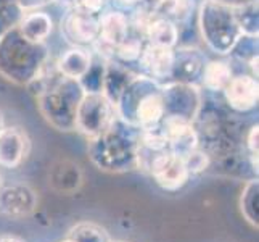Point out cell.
Returning a JSON list of instances; mask_svg holds the SVG:
<instances>
[{
	"mask_svg": "<svg viewBox=\"0 0 259 242\" xmlns=\"http://www.w3.org/2000/svg\"><path fill=\"white\" fill-rule=\"evenodd\" d=\"M140 131L121 121L118 116L98 136L89 139L87 154L103 171L124 173L137 168Z\"/></svg>",
	"mask_w": 259,
	"mask_h": 242,
	"instance_id": "6da1fadb",
	"label": "cell"
},
{
	"mask_svg": "<svg viewBox=\"0 0 259 242\" xmlns=\"http://www.w3.org/2000/svg\"><path fill=\"white\" fill-rule=\"evenodd\" d=\"M116 116L139 131L159 126L164 107L159 81L147 75H136L114 105Z\"/></svg>",
	"mask_w": 259,
	"mask_h": 242,
	"instance_id": "7a4b0ae2",
	"label": "cell"
},
{
	"mask_svg": "<svg viewBox=\"0 0 259 242\" xmlns=\"http://www.w3.org/2000/svg\"><path fill=\"white\" fill-rule=\"evenodd\" d=\"M49 58L46 42L24 39L16 24L0 36V75L18 86H28Z\"/></svg>",
	"mask_w": 259,
	"mask_h": 242,
	"instance_id": "3957f363",
	"label": "cell"
},
{
	"mask_svg": "<svg viewBox=\"0 0 259 242\" xmlns=\"http://www.w3.org/2000/svg\"><path fill=\"white\" fill-rule=\"evenodd\" d=\"M84 94L77 79L60 75L46 91L35 97L37 109L52 128L63 132L76 131V112Z\"/></svg>",
	"mask_w": 259,
	"mask_h": 242,
	"instance_id": "277c9868",
	"label": "cell"
},
{
	"mask_svg": "<svg viewBox=\"0 0 259 242\" xmlns=\"http://www.w3.org/2000/svg\"><path fill=\"white\" fill-rule=\"evenodd\" d=\"M200 31L206 46L218 55H227L242 36L235 10L211 0L200 7Z\"/></svg>",
	"mask_w": 259,
	"mask_h": 242,
	"instance_id": "5b68a950",
	"label": "cell"
},
{
	"mask_svg": "<svg viewBox=\"0 0 259 242\" xmlns=\"http://www.w3.org/2000/svg\"><path fill=\"white\" fill-rule=\"evenodd\" d=\"M164 118H177L189 123L198 120L201 112V92L192 83L172 81L161 84Z\"/></svg>",
	"mask_w": 259,
	"mask_h": 242,
	"instance_id": "8992f818",
	"label": "cell"
},
{
	"mask_svg": "<svg viewBox=\"0 0 259 242\" xmlns=\"http://www.w3.org/2000/svg\"><path fill=\"white\" fill-rule=\"evenodd\" d=\"M114 118V107L102 92L84 94L76 112V131L92 139L108 128Z\"/></svg>",
	"mask_w": 259,
	"mask_h": 242,
	"instance_id": "52a82bcc",
	"label": "cell"
},
{
	"mask_svg": "<svg viewBox=\"0 0 259 242\" xmlns=\"http://www.w3.org/2000/svg\"><path fill=\"white\" fill-rule=\"evenodd\" d=\"M148 175L153 176L156 184L164 191L176 192L187 184L190 179V173L187 171L184 158L172 154L171 150H166L159 154L153 163H151Z\"/></svg>",
	"mask_w": 259,
	"mask_h": 242,
	"instance_id": "ba28073f",
	"label": "cell"
},
{
	"mask_svg": "<svg viewBox=\"0 0 259 242\" xmlns=\"http://www.w3.org/2000/svg\"><path fill=\"white\" fill-rule=\"evenodd\" d=\"M37 194L26 184L0 187V213L10 218L29 217L37 209Z\"/></svg>",
	"mask_w": 259,
	"mask_h": 242,
	"instance_id": "9c48e42d",
	"label": "cell"
},
{
	"mask_svg": "<svg viewBox=\"0 0 259 242\" xmlns=\"http://www.w3.org/2000/svg\"><path fill=\"white\" fill-rule=\"evenodd\" d=\"M61 34L74 47L92 46L98 38V16L69 10L61 20Z\"/></svg>",
	"mask_w": 259,
	"mask_h": 242,
	"instance_id": "30bf717a",
	"label": "cell"
},
{
	"mask_svg": "<svg viewBox=\"0 0 259 242\" xmlns=\"http://www.w3.org/2000/svg\"><path fill=\"white\" fill-rule=\"evenodd\" d=\"M159 128L167 137L169 150L179 157H185L189 152L200 147V136L193 123L177 118H163Z\"/></svg>",
	"mask_w": 259,
	"mask_h": 242,
	"instance_id": "8fae6325",
	"label": "cell"
},
{
	"mask_svg": "<svg viewBox=\"0 0 259 242\" xmlns=\"http://www.w3.org/2000/svg\"><path fill=\"white\" fill-rule=\"evenodd\" d=\"M29 149L31 142L24 129L10 126L0 131V166L18 168L28 157Z\"/></svg>",
	"mask_w": 259,
	"mask_h": 242,
	"instance_id": "7c38bea8",
	"label": "cell"
},
{
	"mask_svg": "<svg viewBox=\"0 0 259 242\" xmlns=\"http://www.w3.org/2000/svg\"><path fill=\"white\" fill-rule=\"evenodd\" d=\"M222 92H224V97L230 109H234L235 112H249L257 105V78L251 75L234 76Z\"/></svg>",
	"mask_w": 259,
	"mask_h": 242,
	"instance_id": "4fadbf2b",
	"label": "cell"
},
{
	"mask_svg": "<svg viewBox=\"0 0 259 242\" xmlns=\"http://www.w3.org/2000/svg\"><path fill=\"white\" fill-rule=\"evenodd\" d=\"M172 61H174V49L153 46L147 44L144 46L137 63L145 71V75L156 81L171 78L172 73Z\"/></svg>",
	"mask_w": 259,
	"mask_h": 242,
	"instance_id": "5bb4252c",
	"label": "cell"
},
{
	"mask_svg": "<svg viewBox=\"0 0 259 242\" xmlns=\"http://www.w3.org/2000/svg\"><path fill=\"white\" fill-rule=\"evenodd\" d=\"M131 34L129 16L121 10L102 12L98 15V41L116 50Z\"/></svg>",
	"mask_w": 259,
	"mask_h": 242,
	"instance_id": "9a60e30c",
	"label": "cell"
},
{
	"mask_svg": "<svg viewBox=\"0 0 259 242\" xmlns=\"http://www.w3.org/2000/svg\"><path fill=\"white\" fill-rule=\"evenodd\" d=\"M203 68H204V60L198 50L195 49L174 50L171 78H174L176 81L195 84V79L201 78Z\"/></svg>",
	"mask_w": 259,
	"mask_h": 242,
	"instance_id": "2e32d148",
	"label": "cell"
},
{
	"mask_svg": "<svg viewBox=\"0 0 259 242\" xmlns=\"http://www.w3.org/2000/svg\"><path fill=\"white\" fill-rule=\"evenodd\" d=\"M134 76H136V73H132L126 66V63H121L118 60L106 61L102 94L108 98L113 107L118 102V98L126 89V86L134 79Z\"/></svg>",
	"mask_w": 259,
	"mask_h": 242,
	"instance_id": "e0dca14e",
	"label": "cell"
},
{
	"mask_svg": "<svg viewBox=\"0 0 259 242\" xmlns=\"http://www.w3.org/2000/svg\"><path fill=\"white\" fill-rule=\"evenodd\" d=\"M50 184L55 191L71 194L77 191L82 184V173L77 163L71 160H58L53 163L49 173Z\"/></svg>",
	"mask_w": 259,
	"mask_h": 242,
	"instance_id": "ac0fdd59",
	"label": "cell"
},
{
	"mask_svg": "<svg viewBox=\"0 0 259 242\" xmlns=\"http://www.w3.org/2000/svg\"><path fill=\"white\" fill-rule=\"evenodd\" d=\"M94 60V53L84 47H73L61 53V57L55 61L57 70L61 76L71 79H81L85 71L91 68Z\"/></svg>",
	"mask_w": 259,
	"mask_h": 242,
	"instance_id": "d6986e66",
	"label": "cell"
},
{
	"mask_svg": "<svg viewBox=\"0 0 259 242\" xmlns=\"http://www.w3.org/2000/svg\"><path fill=\"white\" fill-rule=\"evenodd\" d=\"M16 26L24 39L34 44H42L50 36L53 29V21L50 15H47L46 12L35 10L23 15Z\"/></svg>",
	"mask_w": 259,
	"mask_h": 242,
	"instance_id": "ffe728a7",
	"label": "cell"
},
{
	"mask_svg": "<svg viewBox=\"0 0 259 242\" xmlns=\"http://www.w3.org/2000/svg\"><path fill=\"white\" fill-rule=\"evenodd\" d=\"M144 41L147 44H153V46L174 49L177 41H179L177 24L172 23L171 20H167V18L156 15L155 20L151 21L150 28L147 29Z\"/></svg>",
	"mask_w": 259,
	"mask_h": 242,
	"instance_id": "44dd1931",
	"label": "cell"
},
{
	"mask_svg": "<svg viewBox=\"0 0 259 242\" xmlns=\"http://www.w3.org/2000/svg\"><path fill=\"white\" fill-rule=\"evenodd\" d=\"M232 78H234V71H232L227 61H222V60L208 61L201 73V81L204 87L212 92L224 91Z\"/></svg>",
	"mask_w": 259,
	"mask_h": 242,
	"instance_id": "7402d4cb",
	"label": "cell"
},
{
	"mask_svg": "<svg viewBox=\"0 0 259 242\" xmlns=\"http://www.w3.org/2000/svg\"><path fill=\"white\" fill-rule=\"evenodd\" d=\"M240 210L251 226H259V181L249 179L240 195Z\"/></svg>",
	"mask_w": 259,
	"mask_h": 242,
	"instance_id": "603a6c76",
	"label": "cell"
},
{
	"mask_svg": "<svg viewBox=\"0 0 259 242\" xmlns=\"http://www.w3.org/2000/svg\"><path fill=\"white\" fill-rule=\"evenodd\" d=\"M193 10V0H163L156 8V15L167 18L172 23H184L189 20Z\"/></svg>",
	"mask_w": 259,
	"mask_h": 242,
	"instance_id": "cb8c5ba5",
	"label": "cell"
},
{
	"mask_svg": "<svg viewBox=\"0 0 259 242\" xmlns=\"http://www.w3.org/2000/svg\"><path fill=\"white\" fill-rule=\"evenodd\" d=\"M69 239L74 242H113L108 231L95 223H79L71 228Z\"/></svg>",
	"mask_w": 259,
	"mask_h": 242,
	"instance_id": "d4e9b609",
	"label": "cell"
},
{
	"mask_svg": "<svg viewBox=\"0 0 259 242\" xmlns=\"http://www.w3.org/2000/svg\"><path fill=\"white\" fill-rule=\"evenodd\" d=\"M105 65L106 60L100 58V57H94L92 65L85 71V75L79 79V84L82 86L85 94H97L102 92L103 87V78H105Z\"/></svg>",
	"mask_w": 259,
	"mask_h": 242,
	"instance_id": "484cf974",
	"label": "cell"
},
{
	"mask_svg": "<svg viewBox=\"0 0 259 242\" xmlns=\"http://www.w3.org/2000/svg\"><path fill=\"white\" fill-rule=\"evenodd\" d=\"M145 41L139 38L137 34L131 32L126 39H124L114 50V60L121 61V63H132L137 61L142 50H144Z\"/></svg>",
	"mask_w": 259,
	"mask_h": 242,
	"instance_id": "4316f807",
	"label": "cell"
},
{
	"mask_svg": "<svg viewBox=\"0 0 259 242\" xmlns=\"http://www.w3.org/2000/svg\"><path fill=\"white\" fill-rule=\"evenodd\" d=\"M240 29L243 34L257 36V2L235 10Z\"/></svg>",
	"mask_w": 259,
	"mask_h": 242,
	"instance_id": "83f0119b",
	"label": "cell"
},
{
	"mask_svg": "<svg viewBox=\"0 0 259 242\" xmlns=\"http://www.w3.org/2000/svg\"><path fill=\"white\" fill-rule=\"evenodd\" d=\"M230 53L235 58L242 60V61H248L253 57L257 55V36H248V34H242L238 38V41L235 42L234 49L230 50Z\"/></svg>",
	"mask_w": 259,
	"mask_h": 242,
	"instance_id": "f1b7e54d",
	"label": "cell"
},
{
	"mask_svg": "<svg viewBox=\"0 0 259 242\" xmlns=\"http://www.w3.org/2000/svg\"><path fill=\"white\" fill-rule=\"evenodd\" d=\"M182 158H184V163L187 166V171L190 173V176L203 173L211 163L209 154L201 147H196L195 150L189 152V154H187L185 157H182Z\"/></svg>",
	"mask_w": 259,
	"mask_h": 242,
	"instance_id": "f546056e",
	"label": "cell"
},
{
	"mask_svg": "<svg viewBox=\"0 0 259 242\" xmlns=\"http://www.w3.org/2000/svg\"><path fill=\"white\" fill-rule=\"evenodd\" d=\"M106 4H108V0H74L71 10H77V12H82L87 15L98 16L103 12Z\"/></svg>",
	"mask_w": 259,
	"mask_h": 242,
	"instance_id": "4dcf8cb0",
	"label": "cell"
},
{
	"mask_svg": "<svg viewBox=\"0 0 259 242\" xmlns=\"http://www.w3.org/2000/svg\"><path fill=\"white\" fill-rule=\"evenodd\" d=\"M50 2H53V0H16L18 7L21 8L23 12H35L39 10V8L49 5Z\"/></svg>",
	"mask_w": 259,
	"mask_h": 242,
	"instance_id": "1f68e13d",
	"label": "cell"
},
{
	"mask_svg": "<svg viewBox=\"0 0 259 242\" xmlns=\"http://www.w3.org/2000/svg\"><path fill=\"white\" fill-rule=\"evenodd\" d=\"M211 2L219 4L222 7H227V8H232V10H238V8H243L246 5L256 4L257 0H211Z\"/></svg>",
	"mask_w": 259,
	"mask_h": 242,
	"instance_id": "d6a6232c",
	"label": "cell"
},
{
	"mask_svg": "<svg viewBox=\"0 0 259 242\" xmlns=\"http://www.w3.org/2000/svg\"><path fill=\"white\" fill-rule=\"evenodd\" d=\"M111 2L118 7V10H134L136 7L142 4V0H111Z\"/></svg>",
	"mask_w": 259,
	"mask_h": 242,
	"instance_id": "836d02e7",
	"label": "cell"
},
{
	"mask_svg": "<svg viewBox=\"0 0 259 242\" xmlns=\"http://www.w3.org/2000/svg\"><path fill=\"white\" fill-rule=\"evenodd\" d=\"M0 242H23V240L18 237H13V236H2L0 237Z\"/></svg>",
	"mask_w": 259,
	"mask_h": 242,
	"instance_id": "e575fe53",
	"label": "cell"
},
{
	"mask_svg": "<svg viewBox=\"0 0 259 242\" xmlns=\"http://www.w3.org/2000/svg\"><path fill=\"white\" fill-rule=\"evenodd\" d=\"M5 128V120H4V113L0 112V131Z\"/></svg>",
	"mask_w": 259,
	"mask_h": 242,
	"instance_id": "d590c367",
	"label": "cell"
},
{
	"mask_svg": "<svg viewBox=\"0 0 259 242\" xmlns=\"http://www.w3.org/2000/svg\"><path fill=\"white\" fill-rule=\"evenodd\" d=\"M63 242H74V240H71V239L68 237V239H66V240H63Z\"/></svg>",
	"mask_w": 259,
	"mask_h": 242,
	"instance_id": "8d00e7d4",
	"label": "cell"
},
{
	"mask_svg": "<svg viewBox=\"0 0 259 242\" xmlns=\"http://www.w3.org/2000/svg\"><path fill=\"white\" fill-rule=\"evenodd\" d=\"M0 183H2V176H0Z\"/></svg>",
	"mask_w": 259,
	"mask_h": 242,
	"instance_id": "74e56055",
	"label": "cell"
},
{
	"mask_svg": "<svg viewBox=\"0 0 259 242\" xmlns=\"http://www.w3.org/2000/svg\"><path fill=\"white\" fill-rule=\"evenodd\" d=\"M116 242H122V240H116Z\"/></svg>",
	"mask_w": 259,
	"mask_h": 242,
	"instance_id": "f35d334b",
	"label": "cell"
}]
</instances>
